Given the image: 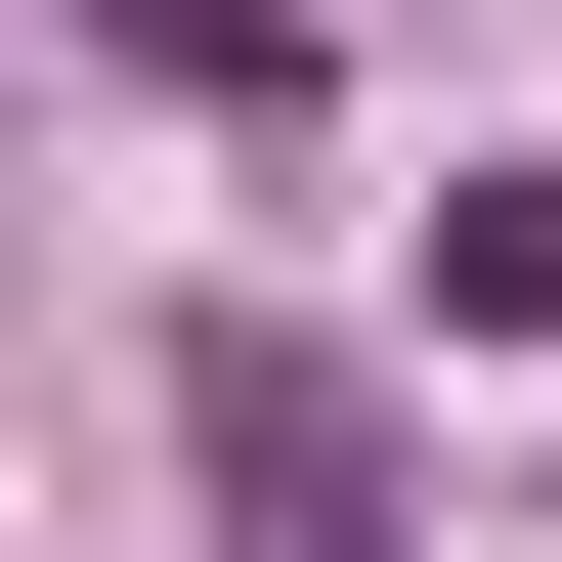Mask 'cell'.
<instances>
[{"instance_id":"cell-1","label":"cell","mask_w":562,"mask_h":562,"mask_svg":"<svg viewBox=\"0 0 562 562\" xmlns=\"http://www.w3.org/2000/svg\"><path fill=\"white\" fill-rule=\"evenodd\" d=\"M216 519H260V562H390V432H347V347H216Z\"/></svg>"},{"instance_id":"cell-2","label":"cell","mask_w":562,"mask_h":562,"mask_svg":"<svg viewBox=\"0 0 562 562\" xmlns=\"http://www.w3.org/2000/svg\"><path fill=\"white\" fill-rule=\"evenodd\" d=\"M432 303H476V347L562 390V173H432Z\"/></svg>"}]
</instances>
